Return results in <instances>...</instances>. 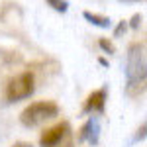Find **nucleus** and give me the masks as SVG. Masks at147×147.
Returning a JSON list of instances; mask_svg holds the SVG:
<instances>
[{
  "label": "nucleus",
  "instance_id": "f257e3e1",
  "mask_svg": "<svg viewBox=\"0 0 147 147\" xmlns=\"http://www.w3.org/2000/svg\"><path fill=\"white\" fill-rule=\"evenodd\" d=\"M145 77H147L145 47L141 43H131L127 47V57H125V79H127L129 92H134V88L141 90L145 84Z\"/></svg>",
  "mask_w": 147,
  "mask_h": 147
},
{
  "label": "nucleus",
  "instance_id": "f03ea898",
  "mask_svg": "<svg viewBox=\"0 0 147 147\" xmlns=\"http://www.w3.org/2000/svg\"><path fill=\"white\" fill-rule=\"evenodd\" d=\"M57 116H59V106L55 102L39 100L24 108L22 114H20V122L26 127H35V125H41L43 122H49Z\"/></svg>",
  "mask_w": 147,
  "mask_h": 147
},
{
  "label": "nucleus",
  "instance_id": "7ed1b4c3",
  "mask_svg": "<svg viewBox=\"0 0 147 147\" xmlns=\"http://www.w3.org/2000/svg\"><path fill=\"white\" fill-rule=\"evenodd\" d=\"M34 92H35V79L30 71H26V73H20L8 80L4 94H6L8 102H20L30 98Z\"/></svg>",
  "mask_w": 147,
  "mask_h": 147
},
{
  "label": "nucleus",
  "instance_id": "20e7f679",
  "mask_svg": "<svg viewBox=\"0 0 147 147\" xmlns=\"http://www.w3.org/2000/svg\"><path fill=\"white\" fill-rule=\"evenodd\" d=\"M69 131H71V127H69L67 122H61V124L53 125V127H49L45 129L41 137H39V145L41 147H59L63 143V139L69 136Z\"/></svg>",
  "mask_w": 147,
  "mask_h": 147
},
{
  "label": "nucleus",
  "instance_id": "39448f33",
  "mask_svg": "<svg viewBox=\"0 0 147 147\" xmlns=\"http://www.w3.org/2000/svg\"><path fill=\"white\" fill-rule=\"evenodd\" d=\"M106 100H108V88L102 86L98 90L90 92L84 100V106H82V112L86 114H102L104 112V106H106Z\"/></svg>",
  "mask_w": 147,
  "mask_h": 147
},
{
  "label": "nucleus",
  "instance_id": "423d86ee",
  "mask_svg": "<svg viewBox=\"0 0 147 147\" xmlns=\"http://www.w3.org/2000/svg\"><path fill=\"white\" fill-rule=\"evenodd\" d=\"M100 139V120L98 118H90L86 124L80 127L79 141H86L90 145H96Z\"/></svg>",
  "mask_w": 147,
  "mask_h": 147
},
{
  "label": "nucleus",
  "instance_id": "0eeeda50",
  "mask_svg": "<svg viewBox=\"0 0 147 147\" xmlns=\"http://www.w3.org/2000/svg\"><path fill=\"white\" fill-rule=\"evenodd\" d=\"M82 18H84L86 22H90L92 26L102 28V30H108V28L112 26V20H110L108 16H100V14H94V12H88V10L82 12Z\"/></svg>",
  "mask_w": 147,
  "mask_h": 147
},
{
  "label": "nucleus",
  "instance_id": "6e6552de",
  "mask_svg": "<svg viewBox=\"0 0 147 147\" xmlns=\"http://www.w3.org/2000/svg\"><path fill=\"white\" fill-rule=\"evenodd\" d=\"M45 2L53 8V10L61 12V14H65V12L69 10V2L67 0H45Z\"/></svg>",
  "mask_w": 147,
  "mask_h": 147
},
{
  "label": "nucleus",
  "instance_id": "1a4fd4ad",
  "mask_svg": "<svg viewBox=\"0 0 147 147\" xmlns=\"http://www.w3.org/2000/svg\"><path fill=\"white\" fill-rule=\"evenodd\" d=\"M98 45H100V49H104L106 53H116V47H114V43H112V41H108V39H104V37L98 41Z\"/></svg>",
  "mask_w": 147,
  "mask_h": 147
},
{
  "label": "nucleus",
  "instance_id": "9d476101",
  "mask_svg": "<svg viewBox=\"0 0 147 147\" xmlns=\"http://www.w3.org/2000/svg\"><path fill=\"white\" fill-rule=\"evenodd\" d=\"M141 20H143V18H141L139 14H136V16L131 18V28H139V24H141Z\"/></svg>",
  "mask_w": 147,
  "mask_h": 147
},
{
  "label": "nucleus",
  "instance_id": "9b49d317",
  "mask_svg": "<svg viewBox=\"0 0 147 147\" xmlns=\"http://www.w3.org/2000/svg\"><path fill=\"white\" fill-rule=\"evenodd\" d=\"M12 147H34L32 143H28V141H16Z\"/></svg>",
  "mask_w": 147,
  "mask_h": 147
},
{
  "label": "nucleus",
  "instance_id": "f8f14e48",
  "mask_svg": "<svg viewBox=\"0 0 147 147\" xmlns=\"http://www.w3.org/2000/svg\"><path fill=\"white\" fill-rule=\"evenodd\" d=\"M131 2H139V0H131Z\"/></svg>",
  "mask_w": 147,
  "mask_h": 147
}]
</instances>
